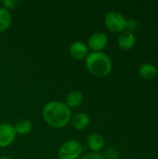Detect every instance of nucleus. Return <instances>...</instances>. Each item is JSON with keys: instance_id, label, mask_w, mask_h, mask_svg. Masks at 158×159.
<instances>
[{"instance_id": "nucleus-6", "label": "nucleus", "mask_w": 158, "mask_h": 159, "mask_svg": "<svg viewBox=\"0 0 158 159\" xmlns=\"http://www.w3.org/2000/svg\"><path fill=\"white\" fill-rule=\"evenodd\" d=\"M108 44V37L105 34L102 32L93 33L88 39V48L92 50V52L102 51Z\"/></svg>"}, {"instance_id": "nucleus-9", "label": "nucleus", "mask_w": 158, "mask_h": 159, "mask_svg": "<svg viewBox=\"0 0 158 159\" xmlns=\"http://www.w3.org/2000/svg\"><path fill=\"white\" fill-rule=\"evenodd\" d=\"M87 143L92 153H99L104 146V139L100 133L93 132L88 136Z\"/></svg>"}, {"instance_id": "nucleus-18", "label": "nucleus", "mask_w": 158, "mask_h": 159, "mask_svg": "<svg viewBox=\"0 0 158 159\" xmlns=\"http://www.w3.org/2000/svg\"><path fill=\"white\" fill-rule=\"evenodd\" d=\"M0 159H13L12 157H0Z\"/></svg>"}, {"instance_id": "nucleus-2", "label": "nucleus", "mask_w": 158, "mask_h": 159, "mask_svg": "<svg viewBox=\"0 0 158 159\" xmlns=\"http://www.w3.org/2000/svg\"><path fill=\"white\" fill-rule=\"evenodd\" d=\"M86 67L90 75L96 77L107 76L113 68L111 58L104 52H90L86 58Z\"/></svg>"}, {"instance_id": "nucleus-3", "label": "nucleus", "mask_w": 158, "mask_h": 159, "mask_svg": "<svg viewBox=\"0 0 158 159\" xmlns=\"http://www.w3.org/2000/svg\"><path fill=\"white\" fill-rule=\"evenodd\" d=\"M104 23L112 33L121 34L127 29V19L118 11H110L104 17Z\"/></svg>"}, {"instance_id": "nucleus-15", "label": "nucleus", "mask_w": 158, "mask_h": 159, "mask_svg": "<svg viewBox=\"0 0 158 159\" xmlns=\"http://www.w3.org/2000/svg\"><path fill=\"white\" fill-rule=\"evenodd\" d=\"M138 25H139V23H138L137 20H135L133 18L129 19V20H127V29L126 30L133 33L138 28Z\"/></svg>"}, {"instance_id": "nucleus-14", "label": "nucleus", "mask_w": 158, "mask_h": 159, "mask_svg": "<svg viewBox=\"0 0 158 159\" xmlns=\"http://www.w3.org/2000/svg\"><path fill=\"white\" fill-rule=\"evenodd\" d=\"M14 129L18 135H27L32 130V123L27 119H20L14 125Z\"/></svg>"}, {"instance_id": "nucleus-12", "label": "nucleus", "mask_w": 158, "mask_h": 159, "mask_svg": "<svg viewBox=\"0 0 158 159\" xmlns=\"http://www.w3.org/2000/svg\"><path fill=\"white\" fill-rule=\"evenodd\" d=\"M139 75L145 80H150L157 75L156 67L152 63H143L139 68Z\"/></svg>"}, {"instance_id": "nucleus-17", "label": "nucleus", "mask_w": 158, "mask_h": 159, "mask_svg": "<svg viewBox=\"0 0 158 159\" xmlns=\"http://www.w3.org/2000/svg\"><path fill=\"white\" fill-rule=\"evenodd\" d=\"M79 159H105L102 155H100L99 153H89V154H86L84 156H81Z\"/></svg>"}, {"instance_id": "nucleus-7", "label": "nucleus", "mask_w": 158, "mask_h": 159, "mask_svg": "<svg viewBox=\"0 0 158 159\" xmlns=\"http://www.w3.org/2000/svg\"><path fill=\"white\" fill-rule=\"evenodd\" d=\"M69 51L71 56L78 61L86 60L88 55V48L82 41H74V43H72Z\"/></svg>"}, {"instance_id": "nucleus-13", "label": "nucleus", "mask_w": 158, "mask_h": 159, "mask_svg": "<svg viewBox=\"0 0 158 159\" xmlns=\"http://www.w3.org/2000/svg\"><path fill=\"white\" fill-rule=\"evenodd\" d=\"M12 17L10 11L5 7H0V34L8 30L11 25Z\"/></svg>"}, {"instance_id": "nucleus-5", "label": "nucleus", "mask_w": 158, "mask_h": 159, "mask_svg": "<svg viewBox=\"0 0 158 159\" xmlns=\"http://www.w3.org/2000/svg\"><path fill=\"white\" fill-rule=\"evenodd\" d=\"M16 131L14 126L9 123L0 124V147L6 148L13 143L16 139Z\"/></svg>"}, {"instance_id": "nucleus-10", "label": "nucleus", "mask_w": 158, "mask_h": 159, "mask_svg": "<svg viewBox=\"0 0 158 159\" xmlns=\"http://www.w3.org/2000/svg\"><path fill=\"white\" fill-rule=\"evenodd\" d=\"M71 121H72V126L74 127V129L77 130H83L88 127L90 123V118L88 114L82 112V113L75 114L71 118Z\"/></svg>"}, {"instance_id": "nucleus-16", "label": "nucleus", "mask_w": 158, "mask_h": 159, "mask_svg": "<svg viewBox=\"0 0 158 159\" xmlns=\"http://www.w3.org/2000/svg\"><path fill=\"white\" fill-rule=\"evenodd\" d=\"M2 4H3V6H4L3 7H5V8H7V10H9V9L15 8V7L18 6L19 1H16V0H5V1L2 2Z\"/></svg>"}, {"instance_id": "nucleus-11", "label": "nucleus", "mask_w": 158, "mask_h": 159, "mask_svg": "<svg viewBox=\"0 0 158 159\" xmlns=\"http://www.w3.org/2000/svg\"><path fill=\"white\" fill-rule=\"evenodd\" d=\"M83 101H84V94L79 90H74L67 95L64 103L71 109V108L78 107L83 102Z\"/></svg>"}, {"instance_id": "nucleus-1", "label": "nucleus", "mask_w": 158, "mask_h": 159, "mask_svg": "<svg viewBox=\"0 0 158 159\" xmlns=\"http://www.w3.org/2000/svg\"><path fill=\"white\" fill-rule=\"evenodd\" d=\"M45 122L53 129H62L72 118L71 109L61 102L51 101L46 103L42 110Z\"/></svg>"}, {"instance_id": "nucleus-4", "label": "nucleus", "mask_w": 158, "mask_h": 159, "mask_svg": "<svg viewBox=\"0 0 158 159\" xmlns=\"http://www.w3.org/2000/svg\"><path fill=\"white\" fill-rule=\"evenodd\" d=\"M84 151V147L78 141L71 140L61 145L58 151L59 159H79Z\"/></svg>"}, {"instance_id": "nucleus-19", "label": "nucleus", "mask_w": 158, "mask_h": 159, "mask_svg": "<svg viewBox=\"0 0 158 159\" xmlns=\"http://www.w3.org/2000/svg\"><path fill=\"white\" fill-rule=\"evenodd\" d=\"M156 71H157V75H158V65H157V67H156Z\"/></svg>"}, {"instance_id": "nucleus-8", "label": "nucleus", "mask_w": 158, "mask_h": 159, "mask_svg": "<svg viewBox=\"0 0 158 159\" xmlns=\"http://www.w3.org/2000/svg\"><path fill=\"white\" fill-rule=\"evenodd\" d=\"M136 38L133 33L129 31L122 32L117 37V45L122 50H129L134 47Z\"/></svg>"}, {"instance_id": "nucleus-20", "label": "nucleus", "mask_w": 158, "mask_h": 159, "mask_svg": "<svg viewBox=\"0 0 158 159\" xmlns=\"http://www.w3.org/2000/svg\"><path fill=\"white\" fill-rule=\"evenodd\" d=\"M0 2H1V1H0Z\"/></svg>"}]
</instances>
